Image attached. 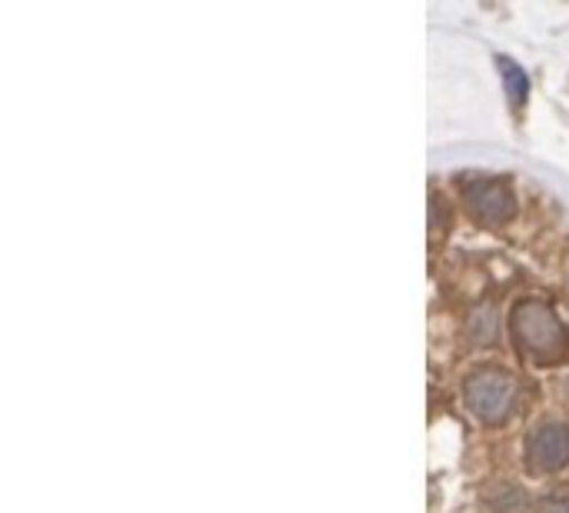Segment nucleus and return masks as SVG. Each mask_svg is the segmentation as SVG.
Listing matches in <instances>:
<instances>
[{"instance_id":"0eeeda50","label":"nucleus","mask_w":569,"mask_h":513,"mask_svg":"<svg viewBox=\"0 0 569 513\" xmlns=\"http://www.w3.org/2000/svg\"><path fill=\"white\" fill-rule=\"evenodd\" d=\"M540 513H569L567 501H547V504H540Z\"/></svg>"},{"instance_id":"f257e3e1","label":"nucleus","mask_w":569,"mask_h":513,"mask_svg":"<svg viewBox=\"0 0 569 513\" xmlns=\"http://www.w3.org/2000/svg\"><path fill=\"white\" fill-rule=\"evenodd\" d=\"M513 341L537 364H557L569 351V334L557 310L543 300H520L510 314Z\"/></svg>"},{"instance_id":"f03ea898","label":"nucleus","mask_w":569,"mask_h":513,"mask_svg":"<svg viewBox=\"0 0 569 513\" xmlns=\"http://www.w3.org/2000/svg\"><path fill=\"white\" fill-rule=\"evenodd\" d=\"M463 397H467V407L477 421L483 424H500L507 421V414L513 411V401H517V384L510 374L497 371V367H487V371H477L467 384H463Z\"/></svg>"},{"instance_id":"20e7f679","label":"nucleus","mask_w":569,"mask_h":513,"mask_svg":"<svg viewBox=\"0 0 569 513\" xmlns=\"http://www.w3.org/2000/svg\"><path fill=\"white\" fill-rule=\"evenodd\" d=\"M530 461L540 471H563L569 467V427L567 424H543L527 441Z\"/></svg>"},{"instance_id":"423d86ee","label":"nucleus","mask_w":569,"mask_h":513,"mask_svg":"<svg viewBox=\"0 0 569 513\" xmlns=\"http://www.w3.org/2000/svg\"><path fill=\"white\" fill-rule=\"evenodd\" d=\"M497 67H500V73H503L507 97L513 100V107H523V103H527V93H530V80H527V73H523L510 57H497Z\"/></svg>"},{"instance_id":"7ed1b4c3","label":"nucleus","mask_w":569,"mask_h":513,"mask_svg":"<svg viewBox=\"0 0 569 513\" xmlns=\"http://www.w3.org/2000/svg\"><path fill=\"white\" fill-rule=\"evenodd\" d=\"M467 204L477 220L483 224H507L517 214V200L507 184L500 180H480L467 190Z\"/></svg>"},{"instance_id":"39448f33","label":"nucleus","mask_w":569,"mask_h":513,"mask_svg":"<svg viewBox=\"0 0 569 513\" xmlns=\"http://www.w3.org/2000/svg\"><path fill=\"white\" fill-rule=\"evenodd\" d=\"M467 337L477 347H490L500 337V310L493 304H480L467 320Z\"/></svg>"}]
</instances>
